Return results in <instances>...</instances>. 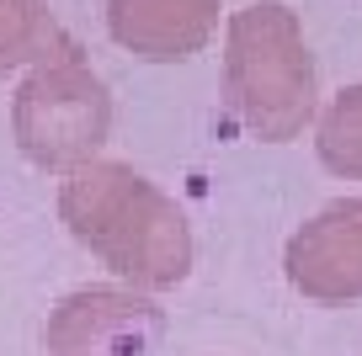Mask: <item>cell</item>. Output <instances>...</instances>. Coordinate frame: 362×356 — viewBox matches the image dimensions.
Here are the masks:
<instances>
[{"label": "cell", "instance_id": "7a4b0ae2", "mask_svg": "<svg viewBox=\"0 0 362 356\" xmlns=\"http://www.w3.org/2000/svg\"><path fill=\"white\" fill-rule=\"evenodd\" d=\"M288 282L309 298H362V197L330 202L288 245Z\"/></svg>", "mask_w": 362, "mask_h": 356}, {"label": "cell", "instance_id": "6da1fadb", "mask_svg": "<svg viewBox=\"0 0 362 356\" xmlns=\"http://www.w3.org/2000/svg\"><path fill=\"white\" fill-rule=\"evenodd\" d=\"M229 101L261 138H288L315 107V69L288 6L261 0L229 27Z\"/></svg>", "mask_w": 362, "mask_h": 356}, {"label": "cell", "instance_id": "3957f363", "mask_svg": "<svg viewBox=\"0 0 362 356\" xmlns=\"http://www.w3.org/2000/svg\"><path fill=\"white\" fill-rule=\"evenodd\" d=\"M320 160L341 176H362V85L341 90L320 123Z\"/></svg>", "mask_w": 362, "mask_h": 356}]
</instances>
